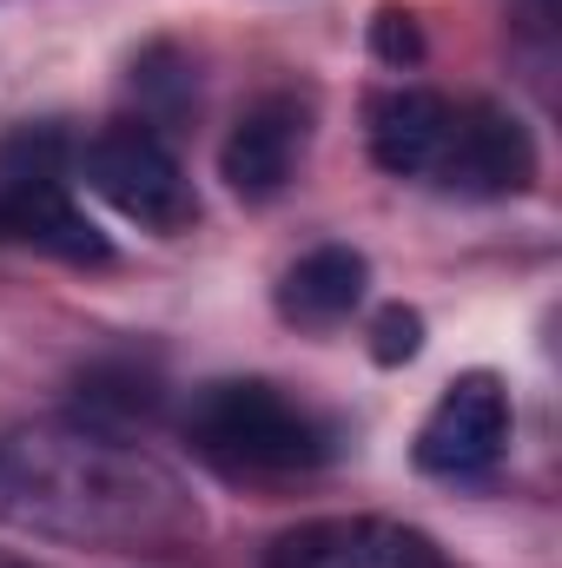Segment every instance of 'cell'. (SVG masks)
I'll return each instance as SVG.
<instances>
[{
  "label": "cell",
  "instance_id": "cell-1",
  "mask_svg": "<svg viewBox=\"0 0 562 568\" xmlns=\"http://www.w3.org/2000/svg\"><path fill=\"white\" fill-rule=\"evenodd\" d=\"M0 523L127 556H172L205 529L172 463L87 417L0 424Z\"/></svg>",
  "mask_w": 562,
  "mask_h": 568
},
{
  "label": "cell",
  "instance_id": "cell-2",
  "mask_svg": "<svg viewBox=\"0 0 562 568\" xmlns=\"http://www.w3.org/2000/svg\"><path fill=\"white\" fill-rule=\"evenodd\" d=\"M179 429H185L192 456H205L225 476H304L338 456V429L265 377L199 384Z\"/></svg>",
  "mask_w": 562,
  "mask_h": 568
},
{
  "label": "cell",
  "instance_id": "cell-3",
  "mask_svg": "<svg viewBox=\"0 0 562 568\" xmlns=\"http://www.w3.org/2000/svg\"><path fill=\"white\" fill-rule=\"evenodd\" d=\"M80 179L120 219H133V225L159 232V239L192 232V219H199V192H192L185 165L172 159V145L159 140L145 120H120V126L93 133L80 145Z\"/></svg>",
  "mask_w": 562,
  "mask_h": 568
},
{
  "label": "cell",
  "instance_id": "cell-4",
  "mask_svg": "<svg viewBox=\"0 0 562 568\" xmlns=\"http://www.w3.org/2000/svg\"><path fill=\"white\" fill-rule=\"evenodd\" d=\"M510 443V390L490 377V371H470L456 377L418 429V469L423 476H483Z\"/></svg>",
  "mask_w": 562,
  "mask_h": 568
},
{
  "label": "cell",
  "instance_id": "cell-5",
  "mask_svg": "<svg viewBox=\"0 0 562 568\" xmlns=\"http://www.w3.org/2000/svg\"><path fill=\"white\" fill-rule=\"evenodd\" d=\"M265 568H450V556L411 529L384 516H324L298 523L265 549Z\"/></svg>",
  "mask_w": 562,
  "mask_h": 568
},
{
  "label": "cell",
  "instance_id": "cell-6",
  "mask_svg": "<svg viewBox=\"0 0 562 568\" xmlns=\"http://www.w3.org/2000/svg\"><path fill=\"white\" fill-rule=\"evenodd\" d=\"M430 179L443 192H463V199H503V192H523L536 179V145L496 106H456Z\"/></svg>",
  "mask_w": 562,
  "mask_h": 568
},
{
  "label": "cell",
  "instance_id": "cell-7",
  "mask_svg": "<svg viewBox=\"0 0 562 568\" xmlns=\"http://www.w3.org/2000/svg\"><path fill=\"white\" fill-rule=\"evenodd\" d=\"M304 140H311L304 100L272 93V100H259V106L225 133V145H219V179H225L239 199L265 205V199H279L284 185H291V172H298V159H304Z\"/></svg>",
  "mask_w": 562,
  "mask_h": 568
},
{
  "label": "cell",
  "instance_id": "cell-8",
  "mask_svg": "<svg viewBox=\"0 0 562 568\" xmlns=\"http://www.w3.org/2000/svg\"><path fill=\"white\" fill-rule=\"evenodd\" d=\"M364 284H371L364 252H351V245H318V252H304V258L279 278V317L298 324V331H331V324H344V317L364 304Z\"/></svg>",
  "mask_w": 562,
  "mask_h": 568
},
{
  "label": "cell",
  "instance_id": "cell-9",
  "mask_svg": "<svg viewBox=\"0 0 562 568\" xmlns=\"http://www.w3.org/2000/svg\"><path fill=\"white\" fill-rule=\"evenodd\" d=\"M450 100L423 93V87H398L371 106V159L391 172V179H430L436 172V152L450 140Z\"/></svg>",
  "mask_w": 562,
  "mask_h": 568
},
{
  "label": "cell",
  "instance_id": "cell-10",
  "mask_svg": "<svg viewBox=\"0 0 562 568\" xmlns=\"http://www.w3.org/2000/svg\"><path fill=\"white\" fill-rule=\"evenodd\" d=\"M152 410H159V384L140 371H87L80 377V417L87 424L127 436L133 424H152Z\"/></svg>",
  "mask_w": 562,
  "mask_h": 568
},
{
  "label": "cell",
  "instance_id": "cell-11",
  "mask_svg": "<svg viewBox=\"0 0 562 568\" xmlns=\"http://www.w3.org/2000/svg\"><path fill=\"white\" fill-rule=\"evenodd\" d=\"M371 53H378L384 67H418V60H423L418 13H404V7H384V13L371 20Z\"/></svg>",
  "mask_w": 562,
  "mask_h": 568
},
{
  "label": "cell",
  "instance_id": "cell-12",
  "mask_svg": "<svg viewBox=\"0 0 562 568\" xmlns=\"http://www.w3.org/2000/svg\"><path fill=\"white\" fill-rule=\"evenodd\" d=\"M418 351H423V317L418 311H404V304L378 311V324H371V357H378V364H411Z\"/></svg>",
  "mask_w": 562,
  "mask_h": 568
},
{
  "label": "cell",
  "instance_id": "cell-13",
  "mask_svg": "<svg viewBox=\"0 0 562 568\" xmlns=\"http://www.w3.org/2000/svg\"><path fill=\"white\" fill-rule=\"evenodd\" d=\"M0 568H33V562H7V556H0Z\"/></svg>",
  "mask_w": 562,
  "mask_h": 568
}]
</instances>
